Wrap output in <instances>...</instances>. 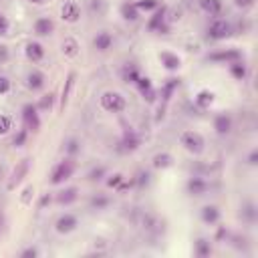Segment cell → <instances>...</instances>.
<instances>
[{
	"instance_id": "obj_1",
	"label": "cell",
	"mask_w": 258,
	"mask_h": 258,
	"mask_svg": "<svg viewBox=\"0 0 258 258\" xmlns=\"http://www.w3.org/2000/svg\"><path fill=\"white\" fill-rule=\"evenodd\" d=\"M101 107L107 113H121L127 107V101L123 95L117 91H105L101 95Z\"/></svg>"
},
{
	"instance_id": "obj_2",
	"label": "cell",
	"mask_w": 258,
	"mask_h": 258,
	"mask_svg": "<svg viewBox=\"0 0 258 258\" xmlns=\"http://www.w3.org/2000/svg\"><path fill=\"white\" fill-rule=\"evenodd\" d=\"M180 143L184 145L186 152L194 154V155H200L204 152V147H206V141H204V138L198 131H184L180 135Z\"/></svg>"
},
{
	"instance_id": "obj_3",
	"label": "cell",
	"mask_w": 258,
	"mask_h": 258,
	"mask_svg": "<svg viewBox=\"0 0 258 258\" xmlns=\"http://www.w3.org/2000/svg\"><path fill=\"white\" fill-rule=\"evenodd\" d=\"M73 172H75V164H73L71 159L59 161V164L55 166V170H52V173H51V184L52 186H59V184L67 182L73 175Z\"/></svg>"
},
{
	"instance_id": "obj_4",
	"label": "cell",
	"mask_w": 258,
	"mask_h": 258,
	"mask_svg": "<svg viewBox=\"0 0 258 258\" xmlns=\"http://www.w3.org/2000/svg\"><path fill=\"white\" fill-rule=\"evenodd\" d=\"M36 105L33 103H26L22 107V119H24V127L29 129V131H38L40 129V119H38V113H36Z\"/></svg>"
},
{
	"instance_id": "obj_5",
	"label": "cell",
	"mask_w": 258,
	"mask_h": 258,
	"mask_svg": "<svg viewBox=\"0 0 258 258\" xmlns=\"http://www.w3.org/2000/svg\"><path fill=\"white\" fill-rule=\"evenodd\" d=\"M230 34H232V29H230V24L222 18L218 20H214L210 24V29H208V36L214 38V40H222V38H228Z\"/></svg>"
},
{
	"instance_id": "obj_6",
	"label": "cell",
	"mask_w": 258,
	"mask_h": 258,
	"mask_svg": "<svg viewBox=\"0 0 258 258\" xmlns=\"http://www.w3.org/2000/svg\"><path fill=\"white\" fill-rule=\"evenodd\" d=\"M61 18L65 22H71V24L79 22L81 20V6L75 2V0H67L61 8Z\"/></svg>"
},
{
	"instance_id": "obj_7",
	"label": "cell",
	"mask_w": 258,
	"mask_h": 258,
	"mask_svg": "<svg viewBox=\"0 0 258 258\" xmlns=\"http://www.w3.org/2000/svg\"><path fill=\"white\" fill-rule=\"evenodd\" d=\"M79 226V220H77V216H73V214H65V216H61V218L57 220V224H55V230L59 234H69V232H73V230Z\"/></svg>"
},
{
	"instance_id": "obj_8",
	"label": "cell",
	"mask_w": 258,
	"mask_h": 258,
	"mask_svg": "<svg viewBox=\"0 0 258 258\" xmlns=\"http://www.w3.org/2000/svg\"><path fill=\"white\" fill-rule=\"evenodd\" d=\"M186 188H188V194H192V196H204L208 192V184L202 178H189Z\"/></svg>"
},
{
	"instance_id": "obj_9",
	"label": "cell",
	"mask_w": 258,
	"mask_h": 258,
	"mask_svg": "<svg viewBox=\"0 0 258 258\" xmlns=\"http://www.w3.org/2000/svg\"><path fill=\"white\" fill-rule=\"evenodd\" d=\"M159 61H161V65H164L168 71H178V69H180V65H182L180 57H178V55H173V52H168V51L161 52V55H159Z\"/></svg>"
},
{
	"instance_id": "obj_10",
	"label": "cell",
	"mask_w": 258,
	"mask_h": 258,
	"mask_svg": "<svg viewBox=\"0 0 258 258\" xmlns=\"http://www.w3.org/2000/svg\"><path fill=\"white\" fill-rule=\"evenodd\" d=\"M166 12H168V8L164 4L157 6L155 15L152 17V20H149V24H147V29L149 31H161V24H164V20H166Z\"/></svg>"
},
{
	"instance_id": "obj_11",
	"label": "cell",
	"mask_w": 258,
	"mask_h": 258,
	"mask_svg": "<svg viewBox=\"0 0 258 258\" xmlns=\"http://www.w3.org/2000/svg\"><path fill=\"white\" fill-rule=\"evenodd\" d=\"M214 129L218 135H228L230 131H232V119H230L228 115H218L214 119Z\"/></svg>"
},
{
	"instance_id": "obj_12",
	"label": "cell",
	"mask_w": 258,
	"mask_h": 258,
	"mask_svg": "<svg viewBox=\"0 0 258 258\" xmlns=\"http://www.w3.org/2000/svg\"><path fill=\"white\" fill-rule=\"evenodd\" d=\"M135 85H138L139 93L143 95V97H145L147 101H154V99H155V91H154V87H152V81H149L147 77H139Z\"/></svg>"
},
{
	"instance_id": "obj_13",
	"label": "cell",
	"mask_w": 258,
	"mask_h": 258,
	"mask_svg": "<svg viewBox=\"0 0 258 258\" xmlns=\"http://www.w3.org/2000/svg\"><path fill=\"white\" fill-rule=\"evenodd\" d=\"M24 52H26V57H29L33 63L43 61V57H45V49H43V45H40V43H29V45H26V49H24Z\"/></svg>"
},
{
	"instance_id": "obj_14",
	"label": "cell",
	"mask_w": 258,
	"mask_h": 258,
	"mask_svg": "<svg viewBox=\"0 0 258 258\" xmlns=\"http://www.w3.org/2000/svg\"><path fill=\"white\" fill-rule=\"evenodd\" d=\"M26 172H29V159H22L20 164H18V168H15V172H12V180H10L8 188L12 189L17 184H20V182H22V178L26 175Z\"/></svg>"
},
{
	"instance_id": "obj_15",
	"label": "cell",
	"mask_w": 258,
	"mask_h": 258,
	"mask_svg": "<svg viewBox=\"0 0 258 258\" xmlns=\"http://www.w3.org/2000/svg\"><path fill=\"white\" fill-rule=\"evenodd\" d=\"M52 31H55V22H52L51 18H38L36 22H34V33L38 34V36H47V34H51Z\"/></svg>"
},
{
	"instance_id": "obj_16",
	"label": "cell",
	"mask_w": 258,
	"mask_h": 258,
	"mask_svg": "<svg viewBox=\"0 0 258 258\" xmlns=\"http://www.w3.org/2000/svg\"><path fill=\"white\" fill-rule=\"evenodd\" d=\"M200 6L204 12H208L210 17H216L222 12V0H200Z\"/></svg>"
},
{
	"instance_id": "obj_17",
	"label": "cell",
	"mask_w": 258,
	"mask_h": 258,
	"mask_svg": "<svg viewBox=\"0 0 258 258\" xmlns=\"http://www.w3.org/2000/svg\"><path fill=\"white\" fill-rule=\"evenodd\" d=\"M111 43H113V36L109 34V33H99L97 36H95V40H93V45H95V49L97 51H101V52H105L107 49L111 47Z\"/></svg>"
},
{
	"instance_id": "obj_18",
	"label": "cell",
	"mask_w": 258,
	"mask_h": 258,
	"mask_svg": "<svg viewBox=\"0 0 258 258\" xmlns=\"http://www.w3.org/2000/svg\"><path fill=\"white\" fill-rule=\"evenodd\" d=\"M210 61H226V63H232V61H240V52L238 51H222V52H212L208 57Z\"/></svg>"
},
{
	"instance_id": "obj_19",
	"label": "cell",
	"mask_w": 258,
	"mask_h": 258,
	"mask_svg": "<svg viewBox=\"0 0 258 258\" xmlns=\"http://www.w3.org/2000/svg\"><path fill=\"white\" fill-rule=\"evenodd\" d=\"M202 220L206 224H216L220 220V210L216 206H204L202 208Z\"/></svg>"
},
{
	"instance_id": "obj_20",
	"label": "cell",
	"mask_w": 258,
	"mask_h": 258,
	"mask_svg": "<svg viewBox=\"0 0 258 258\" xmlns=\"http://www.w3.org/2000/svg\"><path fill=\"white\" fill-rule=\"evenodd\" d=\"M77 196H79V189L77 188H67V189H63V192H59L57 202L59 204H65V206H69V204H73L77 200Z\"/></svg>"
},
{
	"instance_id": "obj_21",
	"label": "cell",
	"mask_w": 258,
	"mask_h": 258,
	"mask_svg": "<svg viewBox=\"0 0 258 258\" xmlns=\"http://www.w3.org/2000/svg\"><path fill=\"white\" fill-rule=\"evenodd\" d=\"M75 79H77V75H75V73H69V77H67V81H65V87H63V93H61V107H63V109H65L67 101H69L71 89H73V85H75Z\"/></svg>"
},
{
	"instance_id": "obj_22",
	"label": "cell",
	"mask_w": 258,
	"mask_h": 258,
	"mask_svg": "<svg viewBox=\"0 0 258 258\" xmlns=\"http://www.w3.org/2000/svg\"><path fill=\"white\" fill-rule=\"evenodd\" d=\"M214 103V93L208 91V89H204L198 93V97H196V105L200 107V109H208V107Z\"/></svg>"
},
{
	"instance_id": "obj_23",
	"label": "cell",
	"mask_w": 258,
	"mask_h": 258,
	"mask_svg": "<svg viewBox=\"0 0 258 258\" xmlns=\"http://www.w3.org/2000/svg\"><path fill=\"white\" fill-rule=\"evenodd\" d=\"M26 81H29V87L33 91H38V89L45 87V75L40 73V71H33L29 77H26Z\"/></svg>"
},
{
	"instance_id": "obj_24",
	"label": "cell",
	"mask_w": 258,
	"mask_h": 258,
	"mask_svg": "<svg viewBox=\"0 0 258 258\" xmlns=\"http://www.w3.org/2000/svg\"><path fill=\"white\" fill-rule=\"evenodd\" d=\"M121 145H123L125 152H133V149H138L139 147V138L135 135L133 131H127L123 135V141H121Z\"/></svg>"
},
{
	"instance_id": "obj_25",
	"label": "cell",
	"mask_w": 258,
	"mask_h": 258,
	"mask_svg": "<svg viewBox=\"0 0 258 258\" xmlns=\"http://www.w3.org/2000/svg\"><path fill=\"white\" fill-rule=\"evenodd\" d=\"M63 52H65V57H77L79 55V43H77V40L75 38H65L63 40Z\"/></svg>"
},
{
	"instance_id": "obj_26",
	"label": "cell",
	"mask_w": 258,
	"mask_h": 258,
	"mask_svg": "<svg viewBox=\"0 0 258 258\" xmlns=\"http://www.w3.org/2000/svg\"><path fill=\"white\" fill-rule=\"evenodd\" d=\"M121 15H123V18L125 20H138L139 18V10H138V6H135L133 2H125L123 6H121Z\"/></svg>"
},
{
	"instance_id": "obj_27",
	"label": "cell",
	"mask_w": 258,
	"mask_h": 258,
	"mask_svg": "<svg viewBox=\"0 0 258 258\" xmlns=\"http://www.w3.org/2000/svg\"><path fill=\"white\" fill-rule=\"evenodd\" d=\"M230 73H232L234 79L242 81L244 77H246V65L240 63V61H232V63H230Z\"/></svg>"
},
{
	"instance_id": "obj_28",
	"label": "cell",
	"mask_w": 258,
	"mask_h": 258,
	"mask_svg": "<svg viewBox=\"0 0 258 258\" xmlns=\"http://www.w3.org/2000/svg\"><path fill=\"white\" fill-rule=\"evenodd\" d=\"M172 164H173V157H172L170 154H157V155L154 157V168H157V170L170 168Z\"/></svg>"
},
{
	"instance_id": "obj_29",
	"label": "cell",
	"mask_w": 258,
	"mask_h": 258,
	"mask_svg": "<svg viewBox=\"0 0 258 258\" xmlns=\"http://www.w3.org/2000/svg\"><path fill=\"white\" fill-rule=\"evenodd\" d=\"M210 252H212L210 242L204 240V238H200V240L196 242V254H198L200 258H204V256H210Z\"/></svg>"
},
{
	"instance_id": "obj_30",
	"label": "cell",
	"mask_w": 258,
	"mask_h": 258,
	"mask_svg": "<svg viewBox=\"0 0 258 258\" xmlns=\"http://www.w3.org/2000/svg\"><path fill=\"white\" fill-rule=\"evenodd\" d=\"M178 85H180L178 79H170V81H168L166 87H164V91H161V95H164V101H170V97L173 95V91L178 89Z\"/></svg>"
},
{
	"instance_id": "obj_31",
	"label": "cell",
	"mask_w": 258,
	"mask_h": 258,
	"mask_svg": "<svg viewBox=\"0 0 258 258\" xmlns=\"http://www.w3.org/2000/svg\"><path fill=\"white\" fill-rule=\"evenodd\" d=\"M10 129H12V119L4 113H0V138H2V135H8Z\"/></svg>"
},
{
	"instance_id": "obj_32",
	"label": "cell",
	"mask_w": 258,
	"mask_h": 258,
	"mask_svg": "<svg viewBox=\"0 0 258 258\" xmlns=\"http://www.w3.org/2000/svg\"><path fill=\"white\" fill-rule=\"evenodd\" d=\"M133 4L138 6V10H155L159 6V0H138Z\"/></svg>"
},
{
	"instance_id": "obj_33",
	"label": "cell",
	"mask_w": 258,
	"mask_h": 258,
	"mask_svg": "<svg viewBox=\"0 0 258 258\" xmlns=\"http://www.w3.org/2000/svg\"><path fill=\"white\" fill-rule=\"evenodd\" d=\"M91 206H93L95 210H105L107 206H109V198H105V196H95V198L91 200Z\"/></svg>"
},
{
	"instance_id": "obj_34",
	"label": "cell",
	"mask_w": 258,
	"mask_h": 258,
	"mask_svg": "<svg viewBox=\"0 0 258 258\" xmlns=\"http://www.w3.org/2000/svg\"><path fill=\"white\" fill-rule=\"evenodd\" d=\"M123 77H125V81H129V83H138V79H139L141 75L138 73V69H135V67H125Z\"/></svg>"
},
{
	"instance_id": "obj_35",
	"label": "cell",
	"mask_w": 258,
	"mask_h": 258,
	"mask_svg": "<svg viewBox=\"0 0 258 258\" xmlns=\"http://www.w3.org/2000/svg\"><path fill=\"white\" fill-rule=\"evenodd\" d=\"M52 101H55V95H52V93L45 95V97H43V99L38 101L36 109H51V107H52Z\"/></svg>"
},
{
	"instance_id": "obj_36",
	"label": "cell",
	"mask_w": 258,
	"mask_h": 258,
	"mask_svg": "<svg viewBox=\"0 0 258 258\" xmlns=\"http://www.w3.org/2000/svg\"><path fill=\"white\" fill-rule=\"evenodd\" d=\"M105 168L101 166V168H95V170H91L89 172V175H87V178H89V182H99L101 178H103V175H105Z\"/></svg>"
},
{
	"instance_id": "obj_37",
	"label": "cell",
	"mask_w": 258,
	"mask_h": 258,
	"mask_svg": "<svg viewBox=\"0 0 258 258\" xmlns=\"http://www.w3.org/2000/svg\"><path fill=\"white\" fill-rule=\"evenodd\" d=\"M26 138H29V129H20L18 133H17V138H15V145L17 147H22L24 145V141H26Z\"/></svg>"
},
{
	"instance_id": "obj_38",
	"label": "cell",
	"mask_w": 258,
	"mask_h": 258,
	"mask_svg": "<svg viewBox=\"0 0 258 258\" xmlns=\"http://www.w3.org/2000/svg\"><path fill=\"white\" fill-rule=\"evenodd\" d=\"M10 91V79L0 75V95H6Z\"/></svg>"
},
{
	"instance_id": "obj_39",
	"label": "cell",
	"mask_w": 258,
	"mask_h": 258,
	"mask_svg": "<svg viewBox=\"0 0 258 258\" xmlns=\"http://www.w3.org/2000/svg\"><path fill=\"white\" fill-rule=\"evenodd\" d=\"M67 154H69V155L79 154V141L77 139H69V141H67Z\"/></svg>"
},
{
	"instance_id": "obj_40",
	"label": "cell",
	"mask_w": 258,
	"mask_h": 258,
	"mask_svg": "<svg viewBox=\"0 0 258 258\" xmlns=\"http://www.w3.org/2000/svg\"><path fill=\"white\" fill-rule=\"evenodd\" d=\"M121 182H123V175H121V173H115V175H111V178L107 180V186H109V188H117Z\"/></svg>"
},
{
	"instance_id": "obj_41",
	"label": "cell",
	"mask_w": 258,
	"mask_h": 258,
	"mask_svg": "<svg viewBox=\"0 0 258 258\" xmlns=\"http://www.w3.org/2000/svg\"><path fill=\"white\" fill-rule=\"evenodd\" d=\"M8 26H10L8 18H6L4 15H0V36H4V34L8 33Z\"/></svg>"
},
{
	"instance_id": "obj_42",
	"label": "cell",
	"mask_w": 258,
	"mask_h": 258,
	"mask_svg": "<svg viewBox=\"0 0 258 258\" xmlns=\"http://www.w3.org/2000/svg\"><path fill=\"white\" fill-rule=\"evenodd\" d=\"M31 194H34L33 186H29V188H26L24 192H22V202H24V204H29V202H31Z\"/></svg>"
},
{
	"instance_id": "obj_43",
	"label": "cell",
	"mask_w": 258,
	"mask_h": 258,
	"mask_svg": "<svg viewBox=\"0 0 258 258\" xmlns=\"http://www.w3.org/2000/svg\"><path fill=\"white\" fill-rule=\"evenodd\" d=\"M234 4H236L238 8H248V6L254 4V0H234Z\"/></svg>"
},
{
	"instance_id": "obj_44",
	"label": "cell",
	"mask_w": 258,
	"mask_h": 258,
	"mask_svg": "<svg viewBox=\"0 0 258 258\" xmlns=\"http://www.w3.org/2000/svg\"><path fill=\"white\" fill-rule=\"evenodd\" d=\"M38 252H36V248H26L22 254H20V258H34Z\"/></svg>"
},
{
	"instance_id": "obj_45",
	"label": "cell",
	"mask_w": 258,
	"mask_h": 258,
	"mask_svg": "<svg viewBox=\"0 0 258 258\" xmlns=\"http://www.w3.org/2000/svg\"><path fill=\"white\" fill-rule=\"evenodd\" d=\"M244 214H246L248 220H254V206H252V204H248L246 210H244Z\"/></svg>"
},
{
	"instance_id": "obj_46",
	"label": "cell",
	"mask_w": 258,
	"mask_h": 258,
	"mask_svg": "<svg viewBox=\"0 0 258 258\" xmlns=\"http://www.w3.org/2000/svg\"><path fill=\"white\" fill-rule=\"evenodd\" d=\"M248 164H250V166H256V164H258V152H256V149L248 155Z\"/></svg>"
},
{
	"instance_id": "obj_47",
	"label": "cell",
	"mask_w": 258,
	"mask_h": 258,
	"mask_svg": "<svg viewBox=\"0 0 258 258\" xmlns=\"http://www.w3.org/2000/svg\"><path fill=\"white\" fill-rule=\"evenodd\" d=\"M6 59H8V51H6V47L0 45V63L6 61Z\"/></svg>"
},
{
	"instance_id": "obj_48",
	"label": "cell",
	"mask_w": 258,
	"mask_h": 258,
	"mask_svg": "<svg viewBox=\"0 0 258 258\" xmlns=\"http://www.w3.org/2000/svg\"><path fill=\"white\" fill-rule=\"evenodd\" d=\"M147 182H149V173H139L138 184H139V186H143V184H147Z\"/></svg>"
},
{
	"instance_id": "obj_49",
	"label": "cell",
	"mask_w": 258,
	"mask_h": 258,
	"mask_svg": "<svg viewBox=\"0 0 258 258\" xmlns=\"http://www.w3.org/2000/svg\"><path fill=\"white\" fill-rule=\"evenodd\" d=\"M47 204H51V196H43V200H40V208H45Z\"/></svg>"
},
{
	"instance_id": "obj_50",
	"label": "cell",
	"mask_w": 258,
	"mask_h": 258,
	"mask_svg": "<svg viewBox=\"0 0 258 258\" xmlns=\"http://www.w3.org/2000/svg\"><path fill=\"white\" fill-rule=\"evenodd\" d=\"M31 2H34V4H43L45 0H31Z\"/></svg>"
},
{
	"instance_id": "obj_51",
	"label": "cell",
	"mask_w": 258,
	"mask_h": 258,
	"mask_svg": "<svg viewBox=\"0 0 258 258\" xmlns=\"http://www.w3.org/2000/svg\"><path fill=\"white\" fill-rule=\"evenodd\" d=\"M0 224H2V218H0Z\"/></svg>"
}]
</instances>
